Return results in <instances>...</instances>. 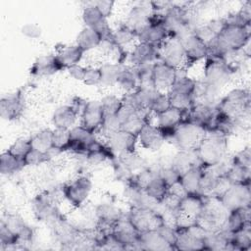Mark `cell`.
I'll list each match as a JSON object with an SVG mask.
<instances>
[{
    "instance_id": "obj_1",
    "label": "cell",
    "mask_w": 251,
    "mask_h": 251,
    "mask_svg": "<svg viewBox=\"0 0 251 251\" xmlns=\"http://www.w3.org/2000/svg\"><path fill=\"white\" fill-rule=\"evenodd\" d=\"M250 26H241L226 24L216 39L207 46V56L225 57L244 49L249 43Z\"/></svg>"
},
{
    "instance_id": "obj_2",
    "label": "cell",
    "mask_w": 251,
    "mask_h": 251,
    "mask_svg": "<svg viewBox=\"0 0 251 251\" xmlns=\"http://www.w3.org/2000/svg\"><path fill=\"white\" fill-rule=\"evenodd\" d=\"M226 139L227 137L219 131H205L194 149L198 163L203 169L216 165L227 154Z\"/></svg>"
},
{
    "instance_id": "obj_3",
    "label": "cell",
    "mask_w": 251,
    "mask_h": 251,
    "mask_svg": "<svg viewBox=\"0 0 251 251\" xmlns=\"http://www.w3.org/2000/svg\"><path fill=\"white\" fill-rule=\"evenodd\" d=\"M218 110L225 116L232 119H246L250 117V93L245 88L230 90L217 103Z\"/></svg>"
},
{
    "instance_id": "obj_4",
    "label": "cell",
    "mask_w": 251,
    "mask_h": 251,
    "mask_svg": "<svg viewBox=\"0 0 251 251\" xmlns=\"http://www.w3.org/2000/svg\"><path fill=\"white\" fill-rule=\"evenodd\" d=\"M235 70L236 68L228 63L225 57L207 56L204 63L203 79L221 89L231 79Z\"/></svg>"
},
{
    "instance_id": "obj_5",
    "label": "cell",
    "mask_w": 251,
    "mask_h": 251,
    "mask_svg": "<svg viewBox=\"0 0 251 251\" xmlns=\"http://www.w3.org/2000/svg\"><path fill=\"white\" fill-rule=\"evenodd\" d=\"M228 211L216 197H207L196 223L208 232L217 231L225 226Z\"/></svg>"
},
{
    "instance_id": "obj_6",
    "label": "cell",
    "mask_w": 251,
    "mask_h": 251,
    "mask_svg": "<svg viewBox=\"0 0 251 251\" xmlns=\"http://www.w3.org/2000/svg\"><path fill=\"white\" fill-rule=\"evenodd\" d=\"M126 217L139 232L157 229L165 224L160 212L147 207L131 206Z\"/></svg>"
},
{
    "instance_id": "obj_7",
    "label": "cell",
    "mask_w": 251,
    "mask_h": 251,
    "mask_svg": "<svg viewBox=\"0 0 251 251\" xmlns=\"http://www.w3.org/2000/svg\"><path fill=\"white\" fill-rule=\"evenodd\" d=\"M204 133L201 126L184 120L176 127L172 140L178 150H194Z\"/></svg>"
},
{
    "instance_id": "obj_8",
    "label": "cell",
    "mask_w": 251,
    "mask_h": 251,
    "mask_svg": "<svg viewBox=\"0 0 251 251\" xmlns=\"http://www.w3.org/2000/svg\"><path fill=\"white\" fill-rule=\"evenodd\" d=\"M137 39L159 48L169 37V32L163 25V14L153 12L146 25L136 31Z\"/></svg>"
},
{
    "instance_id": "obj_9",
    "label": "cell",
    "mask_w": 251,
    "mask_h": 251,
    "mask_svg": "<svg viewBox=\"0 0 251 251\" xmlns=\"http://www.w3.org/2000/svg\"><path fill=\"white\" fill-rule=\"evenodd\" d=\"M92 181L86 176H78L66 183L63 188L64 197L75 208H80L90 195Z\"/></svg>"
},
{
    "instance_id": "obj_10",
    "label": "cell",
    "mask_w": 251,
    "mask_h": 251,
    "mask_svg": "<svg viewBox=\"0 0 251 251\" xmlns=\"http://www.w3.org/2000/svg\"><path fill=\"white\" fill-rule=\"evenodd\" d=\"M139 234L126 216H123L111 228V235L124 249H139Z\"/></svg>"
},
{
    "instance_id": "obj_11",
    "label": "cell",
    "mask_w": 251,
    "mask_h": 251,
    "mask_svg": "<svg viewBox=\"0 0 251 251\" xmlns=\"http://www.w3.org/2000/svg\"><path fill=\"white\" fill-rule=\"evenodd\" d=\"M223 206L229 212L250 205V184H230L218 198Z\"/></svg>"
},
{
    "instance_id": "obj_12",
    "label": "cell",
    "mask_w": 251,
    "mask_h": 251,
    "mask_svg": "<svg viewBox=\"0 0 251 251\" xmlns=\"http://www.w3.org/2000/svg\"><path fill=\"white\" fill-rule=\"evenodd\" d=\"M33 212L35 217L42 222L55 224L60 218V214L56 205V198L49 192L37 195L33 200Z\"/></svg>"
},
{
    "instance_id": "obj_13",
    "label": "cell",
    "mask_w": 251,
    "mask_h": 251,
    "mask_svg": "<svg viewBox=\"0 0 251 251\" xmlns=\"http://www.w3.org/2000/svg\"><path fill=\"white\" fill-rule=\"evenodd\" d=\"M159 60L180 70L185 66V55L178 38L169 37L159 48Z\"/></svg>"
},
{
    "instance_id": "obj_14",
    "label": "cell",
    "mask_w": 251,
    "mask_h": 251,
    "mask_svg": "<svg viewBox=\"0 0 251 251\" xmlns=\"http://www.w3.org/2000/svg\"><path fill=\"white\" fill-rule=\"evenodd\" d=\"M180 41L184 55H185V66L184 68H189L193 64L205 59L208 55V49L206 44L200 40L194 33V31L189 32L178 38Z\"/></svg>"
},
{
    "instance_id": "obj_15",
    "label": "cell",
    "mask_w": 251,
    "mask_h": 251,
    "mask_svg": "<svg viewBox=\"0 0 251 251\" xmlns=\"http://www.w3.org/2000/svg\"><path fill=\"white\" fill-rule=\"evenodd\" d=\"M96 139L95 132L88 130L82 126H73L71 128V141L66 151L85 156Z\"/></svg>"
},
{
    "instance_id": "obj_16",
    "label": "cell",
    "mask_w": 251,
    "mask_h": 251,
    "mask_svg": "<svg viewBox=\"0 0 251 251\" xmlns=\"http://www.w3.org/2000/svg\"><path fill=\"white\" fill-rule=\"evenodd\" d=\"M104 120V111L100 100L85 102L80 113V126L92 132L100 129Z\"/></svg>"
},
{
    "instance_id": "obj_17",
    "label": "cell",
    "mask_w": 251,
    "mask_h": 251,
    "mask_svg": "<svg viewBox=\"0 0 251 251\" xmlns=\"http://www.w3.org/2000/svg\"><path fill=\"white\" fill-rule=\"evenodd\" d=\"M25 110L23 92L18 90L5 95L0 100V116L6 121H15L22 117Z\"/></svg>"
},
{
    "instance_id": "obj_18",
    "label": "cell",
    "mask_w": 251,
    "mask_h": 251,
    "mask_svg": "<svg viewBox=\"0 0 251 251\" xmlns=\"http://www.w3.org/2000/svg\"><path fill=\"white\" fill-rule=\"evenodd\" d=\"M176 77L177 69L160 60L153 64V82L159 91H169Z\"/></svg>"
},
{
    "instance_id": "obj_19",
    "label": "cell",
    "mask_w": 251,
    "mask_h": 251,
    "mask_svg": "<svg viewBox=\"0 0 251 251\" xmlns=\"http://www.w3.org/2000/svg\"><path fill=\"white\" fill-rule=\"evenodd\" d=\"M137 136L123 129H119L107 137V144L110 149L118 155L135 152Z\"/></svg>"
},
{
    "instance_id": "obj_20",
    "label": "cell",
    "mask_w": 251,
    "mask_h": 251,
    "mask_svg": "<svg viewBox=\"0 0 251 251\" xmlns=\"http://www.w3.org/2000/svg\"><path fill=\"white\" fill-rule=\"evenodd\" d=\"M186 112H182L176 108L171 107L164 113L157 115V126L162 130L165 139H172L175 133L176 127L184 121Z\"/></svg>"
},
{
    "instance_id": "obj_21",
    "label": "cell",
    "mask_w": 251,
    "mask_h": 251,
    "mask_svg": "<svg viewBox=\"0 0 251 251\" xmlns=\"http://www.w3.org/2000/svg\"><path fill=\"white\" fill-rule=\"evenodd\" d=\"M137 140L141 147L147 150L156 151L160 149L166 141L165 136L159 126H153L150 123L146 124L137 136Z\"/></svg>"
},
{
    "instance_id": "obj_22",
    "label": "cell",
    "mask_w": 251,
    "mask_h": 251,
    "mask_svg": "<svg viewBox=\"0 0 251 251\" xmlns=\"http://www.w3.org/2000/svg\"><path fill=\"white\" fill-rule=\"evenodd\" d=\"M129 60L133 67L153 64L159 60L158 48L152 44L138 41L129 54Z\"/></svg>"
},
{
    "instance_id": "obj_23",
    "label": "cell",
    "mask_w": 251,
    "mask_h": 251,
    "mask_svg": "<svg viewBox=\"0 0 251 251\" xmlns=\"http://www.w3.org/2000/svg\"><path fill=\"white\" fill-rule=\"evenodd\" d=\"M63 69L59 65L55 55H41L38 56L29 69V74L32 76L43 77L52 75Z\"/></svg>"
},
{
    "instance_id": "obj_24",
    "label": "cell",
    "mask_w": 251,
    "mask_h": 251,
    "mask_svg": "<svg viewBox=\"0 0 251 251\" xmlns=\"http://www.w3.org/2000/svg\"><path fill=\"white\" fill-rule=\"evenodd\" d=\"M97 226L104 228H112V226L124 216L121 209L113 204L103 203L95 208Z\"/></svg>"
},
{
    "instance_id": "obj_25",
    "label": "cell",
    "mask_w": 251,
    "mask_h": 251,
    "mask_svg": "<svg viewBox=\"0 0 251 251\" xmlns=\"http://www.w3.org/2000/svg\"><path fill=\"white\" fill-rule=\"evenodd\" d=\"M206 198L200 193H186L179 201L178 211L196 220L204 207Z\"/></svg>"
},
{
    "instance_id": "obj_26",
    "label": "cell",
    "mask_w": 251,
    "mask_h": 251,
    "mask_svg": "<svg viewBox=\"0 0 251 251\" xmlns=\"http://www.w3.org/2000/svg\"><path fill=\"white\" fill-rule=\"evenodd\" d=\"M153 11L150 5V2L137 6H133L127 14V18L126 21V25L132 28L133 30L137 31L146 25L149 22V19L152 15Z\"/></svg>"
},
{
    "instance_id": "obj_27",
    "label": "cell",
    "mask_w": 251,
    "mask_h": 251,
    "mask_svg": "<svg viewBox=\"0 0 251 251\" xmlns=\"http://www.w3.org/2000/svg\"><path fill=\"white\" fill-rule=\"evenodd\" d=\"M139 249L165 251L174 250L173 247L161 236L157 229L146 230L139 234Z\"/></svg>"
},
{
    "instance_id": "obj_28",
    "label": "cell",
    "mask_w": 251,
    "mask_h": 251,
    "mask_svg": "<svg viewBox=\"0 0 251 251\" xmlns=\"http://www.w3.org/2000/svg\"><path fill=\"white\" fill-rule=\"evenodd\" d=\"M250 205L229 211L223 226L228 232L234 233L250 224Z\"/></svg>"
},
{
    "instance_id": "obj_29",
    "label": "cell",
    "mask_w": 251,
    "mask_h": 251,
    "mask_svg": "<svg viewBox=\"0 0 251 251\" xmlns=\"http://www.w3.org/2000/svg\"><path fill=\"white\" fill-rule=\"evenodd\" d=\"M79 112L73 105H61L52 115V123L55 127L72 128L77 120Z\"/></svg>"
},
{
    "instance_id": "obj_30",
    "label": "cell",
    "mask_w": 251,
    "mask_h": 251,
    "mask_svg": "<svg viewBox=\"0 0 251 251\" xmlns=\"http://www.w3.org/2000/svg\"><path fill=\"white\" fill-rule=\"evenodd\" d=\"M83 54L84 52L82 51V49L76 44H74L62 47L55 56L61 68L63 70H67L74 65L79 64L80 60L83 57Z\"/></svg>"
},
{
    "instance_id": "obj_31",
    "label": "cell",
    "mask_w": 251,
    "mask_h": 251,
    "mask_svg": "<svg viewBox=\"0 0 251 251\" xmlns=\"http://www.w3.org/2000/svg\"><path fill=\"white\" fill-rule=\"evenodd\" d=\"M5 226L19 237L21 241H28L31 239L32 230L25 224L22 217L15 214H9L6 216V219L2 220Z\"/></svg>"
},
{
    "instance_id": "obj_32",
    "label": "cell",
    "mask_w": 251,
    "mask_h": 251,
    "mask_svg": "<svg viewBox=\"0 0 251 251\" xmlns=\"http://www.w3.org/2000/svg\"><path fill=\"white\" fill-rule=\"evenodd\" d=\"M198 160L195 150H178V152L173 157L171 166L181 176L191 168L198 166Z\"/></svg>"
},
{
    "instance_id": "obj_33",
    "label": "cell",
    "mask_w": 251,
    "mask_h": 251,
    "mask_svg": "<svg viewBox=\"0 0 251 251\" xmlns=\"http://www.w3.org/2000/svg\"><path fill=\"white\" fill-rule=\"evenodd\" d=\"M204 169L198 165L183 173L179 177V182L186 193H198L199 184Z\"/></svg>"
},
{
    "instance_id": "obj_34",
    "label": "cell",
    "mask_w": 251,
    "mask_h": 251,
    "mask_svg": "<svg viewBox=\"0 0 251 251\" xmlns=\"http://www.w3.org/2000/svg\"><path fill=\"white\" fill-rule=\"evenodd\" d=\"M101 41V35L95 29L84 26L77 34L75 44L80 47L83 52H87L99 47Z\"/></svg>"
},
{
    "instance_id": "obj_35",
    "label": "cell",
    "mask_w": 251,
    "mask_h": 251,
    "mask_svg": "<svg viewBox=\"0 0 251 251\" xmlns=\"http://www.w3.org/2000/svg\"><path fill=\"white\" fill-rule=\"evenodd\" d=\"M52 136H53V129L45 128L36 132L29 138L31 143V148L41 153L51 154L52 151H55L53 148Z\"/></svg>"
},
{
    "instance_id": "obj_36",
    "label": "cell",
    "mask_w": 251,
    "mask_h": 251,
    "mask_svg": "<svg viewBox=\"0 0 251 251\" xmlns=\"http://www.w3.org/2000/svg\"><path fill=\"white\" fill-rule=\"evenodd\" d=\"M151 112L146 111V112H137L134 115H132L129 119H127L126 122H124L121 125V129L138 136L139 132L143 128V126L149 123V116Z\"/></svg>"
},
{
    "instance_id": "obj_37",
    "label": "cell",
    "mask_w": 251,
    "mask_h": 251,
    "mask_svg": "<svg viewBox=\"0 0 251 251\" xmlns=\"http://www.w3.org/2000/svg\"><path fill=\"white\" fill-rule=\"evenodd\" d=\"M126 66L119 63L108 62L103 64L99 69L101 73V83L103 86H112L117 84V79Z\"/></svg>"
},
{
    "instance_id": "obj_38",
    "label": "cell",
    "mask_w": 251,
    "mask_h": 251,
    "mask_svg": "<svg viewBox=\"0 0 251 251\" xmlns=\"http://www.w3.org/2000/svg\"><path fill=\"white\" fill-rule=\"evenodd\" d=\"M144 192L155 201L162 203L169 192V185L158 174H156L144 189Z\"/></svg>"
},
{
    "instance_id": "obj_39",
    "label": "cell",
    "mask_w": 251,
    "mask_h": 251,
    "mask_svg": "<svg viewBox=\"0 0 251 251\" xmlns=\"http://www.w3.org/2000/svg\"><path fill=\"white\" fill-rule=\"evenodd\" d=\"M251 248V227L250 224L242 227L240 230L232 233L229 249L246 251Z\"/></svg>"
},
{
    "instance_id": "obj_40",
    "label": "cell",
    "mask_w": 251,
    "mask_h": 251,
    "mask_svg": "<svg viewBox=\"0 0 251 251\" xmlns=\"http://www.w3.org/2000/svg\"><path fill=\"white\" fill-rule=\"evenodd\" d=\"M25 167V160H21L7 150L1 154L0 157V172L2 175H13L20 172Z\"/></svg>"
},
{
    "instance_id": "obj_41",
    "label": "cell",
    "mask_w": 251,
    "mask_h": 251,
    "mask_svg": "<svg viewBox=\"0 0 251 251\" xmlns=\"http://www.w3.org/2000/svg\"><path fill=\"white\" fill-rule=\"evenodd\" d=\"M250 172L251 168L232 162L226 177L231 184H250Z\"/></svg>"
},
{
    "instance_id": "obj_42",
    "label": "cell",
    "mask_w": 251,
    "mask_h": 251,
    "mask_svg": "<svg viewBox=\"0 0 251 251\" xmlns=\"http://www.w3.org/2000/svg\"><path fill=\"white\" fill-rule=\"evenodd\" d=\"M117 85L123 89L126 93L133 92L138 87V80L133 67H125L121 72L118 79Z\"/></svg>"
},
{
    "instance_id": "obj_43",
    "label": "cell",
    "mask_w": 251,
    "mask_h": 251,
    "mask_svg": "<svg viewBox=\"0 0 251 251\" xmlns=\"http://www.w3.org/2000/svg\"><path fill=\"white\" fill-rule=\"evenodd\" d=\"M156 174H157V172H154L151 169L143 168V169L133 173L126 183L129 186L135 187L140 190H144Z\"/></svg>"
},
{
    "instance_id": "obj_44",
    "label": "cell",
    "mask_w": 251,
    "mask_h": 251,
    "mask_svg": "<svg viewBox=\"0 0 251 251\" xmlns=\"http://www.w3.org/2000/svg\"><path fill=\"white\" fill-rule=\"evenodd\" d=\"M137 39L136 31L127 26L126 24L121 25L115 31H114V41L116 44L125 47L128 45L132 41Z\"/></svg>"
},
{
    "instance_id": "obj_45",
    "label": "cell",
    "mask_w": 251,
    "mask_h": 251,
    "mask_svg": "<svg viewBox=\"0 0 251 251\" xmlns=\"http://www.w3.org/2000/svg\"><path fill=\"white\" fill-rule=\"evenodd\" d=\"M153 64H144L135 67L132 66L137 76L138 87H155L153 82Z\"/></svg>"
},
{
    "instance_id": "obj_46",
    "label": "cell",
    "mask_w": 251,
    "mask_h": 251,
    "mask_svg": "<svg viewBox=\"0 0 251 251\" xmlns=\"http://www.w3.org/2000/svg\"><path fill=\"white\" fill-rule=\"evenodd\" d=\"M195 79L182 75H177L176 81L170 88L168 92H174V93H181V94H188L192 95L194 86H195Z\"/></svg>"
},
{
    "instance_id": "obj_47",
    "label": "cell",
    "mask_w": 251,
    "mask_h": 251,
    "mask_svg": "<svg viewBox=\"0 0 251 251\" xmlns=\"http://www.w3.org/2000/svg\"><path fill=\"white\" fill-rule=\"evenodd\" d=\"M53 148L55 151H66L71 141V128L55 127L53 129Z\"/></svg>"
},
{
    "instance_id": "obj_48",
    "label": "cell",
    "mask_w": 251,
    "mask_h": 251,
    "mask_svg": "<svg viewBox=\"0 0 251 251\" xmlns=\"http://www.w3.org/2000/svg\"><path fill=\"white\" fill-rule=\"evenodd\" d=\"M167 93L169 95L171 107L180 110L182 112H187L194 104L192 95L174 93V92H167Z\"/></svg>"
},
{
    "instance_id": "obj_49",
    "label": "cell",
    "mask_w": 251,
    "mask_h": 251,
    "mask_svg": "<svg viewBox=\"0 0 251 251\" xmlns=\"http://www.w3.org/2000/svg\"><path fill=\"white\" fill-rule=\"evenodd\" d=\"M117 159L131 173H135L144 168V160L136 152L119 155Z\"/></svg>"
},
{
    "instance_id": "obj_50",
    "label": "cell",
    "mask_w": 251,
    "mask_h": 251,
    "mask_svg": "<svg viewBox=\"0 0 251 251\" xmlns=\"http://www.w3.org/2000/svg\"><path fill=\"white\" fill-rule=\"evenodd\" d=\"M30 150H31L30 139H26V138L17 139L7 149L9 153H11L13 156L21 160H25V158L26 157V155L29 153Z\"/></svg>"
},
{
    "instance_id": "obj_51",
    "label": "cell",
    "mask_w": 251,
    "mask_h": 251,
    "mask_svg": "<svg viewBox=\"0 0 251 251\" xmlns=\"http://www.w3.org/2000/svg\"><path fill=\"white\" fill-rule=\"evenodd\" d=\"M100 102H101V105H102V108L104 111V116L117 115L123 105L122 98H119L118 96H116L114 94L105 95L100 100Z\"/></svg>"
},
{
    "instance_id": "obj_52",
    "label": "cell",
    "mask_w": 251,
    "mask_h": 251,
    "mask_svg": "<svg viewBox=\"0 0 251 251\" xmlns=\"http://www.w3.org/2000/svg\"><path fill=\"white\" fill-rule=\"evenodd\" d=\"M171 108V103L169 99L168 93L165 92H159L156 98L154 99L153 103L150 107V112L153 113L155 116L160 115Z\"/></svg>"
},
{
    "instance_id": "obj_53",
    "label": "cell",
    "mask_w": 251,
    "mask_h": 251,
    "mask_svg": "<svg viewBox=\"0 0 251 251\" xmlns=\"http://www.w3.org/2000/svg\"><path fill=\"white\" fill-rule=\"evenodd\" d=\"M119 129H121V123H120L117 115L104 116L103 124H102L99 131H101L106 138Z\"/></svg>"
},
{
    "instance_id": "obj_54",
    "label": "cell",
    "mask_w": 251,
    "mask_h": 251,
    "mask_svg": "<svg viewBox=\"0 0 251 251\" xmlns=\"http://www.w3.org/2000/svg\"><path fill=\"white\" fill-rule=\"evenodd\" d=\"M0 242L2 248H9L20 243V239L17 235H15L1 221L0 224Z\"/></svg>"
},
{
    "instance_id": "obj_55",
    "label": "cell",
    "mask_w": 251,
    "mask_h": 251,
    "mask_svg": "<svg viewBox=\"0 0 251 251\" xmlns=\"http://www.w3.org/2000/svg\"><path fill=\"white\" fill-rule=\"evenodd\" d=\"M51 158V154L41 153L31 148L29 153L25 158V166H38L43 163H46Z\"/></svg>"
},
{
    "instance_id": "obj_56",
    "label": "cell",
    "mask_w": 251,
    "mask_h": 251,
    "mask_svg": "<svg viewBox=\"0 0 251 251\" xmlns=\"http://www.w3.org/2000/svg\"><path fill=\"white\" fill-rule=\"evenodd\" d=\"M157 174L166 181V183L169 186L177 182L179 180V177H180V175L171 165L161 168L157 172Z\"/></svg>"
},
{
    "instance_id": "obj_57",
    "label": "cell",
    "mask_w": 251,
    "mask_h": 251,
    "mask_svg": "<svg viewBox=\"0 0 251 251\" xmlns=\"http://www.w3.org/2000/svg\"><path fill=\"white\" fill-rule=\"evenodd\" d=\"M85 85L96 86L101 83V73L99 68L89 67L86 69V73L82 81Z\"/></svg>"
},
{
    "instance_id": "obj_58",
    "label": "cell",
    "mask_w": 251,
    "mask_h": 251,
    "mask_svg": "<svg viewBox=\"0 0 251 251\" xmlns=\"http://www.w3.org/2000/svg\"><path fill=\"white\" fill-rule=\"evenodd\" d=\"M232 162L244 167L251 168V151L249 147H246L232 156Z\"/></svg>"
},
{
    "instance_id": "obj_59",
    "label": "cell",
    "mask_w": 251,
    "mask_h": 251,
    "mask_svg": "<svg viewBox=\"0 0 251 251\" xmlns=\"http://www.w3.org/2000/svg\"><path fill=\"white\" fill-rule=\"evenodd\" d=\"M21 32L27 38L37 39L38 37H40L42 30L41 27L36 24H25V25L22 26Z\"/></svg>"
},
{
    "instance_id": "obj_60",
    "label": "cell",
    "mask_w": 251,
    "mask_h": 251,
    "mask_svg": "<svg viewBox=\"0 0 251 251\" xmlns=\"http://www.w3.org/2000/svg\"><path fill=\"white\" fill-rule=\"evenodd\" d=\"M86 69L87 68H85L79 64H76V65H74V66L70 67L69 69H67V71H68L69 75H71V77H73L74 79L78 80V81H83V78H84V75L86 73Z\"/></svg>"
},
{
    "instance_id": "obj_61",
    "label": "cell",
    "mask_w": 251,
    "mask_h": 251,
    "mask_svg": "<svg viewBox=\"0 0 251 251\" xmlns=\"http://www.w3.org/2000/svg\"><path fill=\"white\" fill-rule=\"evenodd\" d=\"M93 4L96 6V8L101 12V14L105 18H108L112 14L115 2L114 1H109V0H100V1L94 2Z\"/></svg>"
}]
</instances>
